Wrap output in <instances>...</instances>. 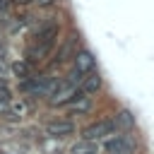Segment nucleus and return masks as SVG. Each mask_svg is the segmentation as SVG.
I'll return each instance as SVG.
<instances>
[{"mask_svg": "<svg viewBox=\"0 0 154 154\" xmlns=\"http://www.w3.org/2000/svg\"><path fill=\"white\" fill-rule=\"evenodd\" d=\"M113 132H116V125H113V120H99V123H94V125L84 128V132H82V140L99 142V140H103V137H108V135H113Z\"/></svg>", "mask_w": 154, "mask_h": 154, "instance_id": "obj_1", "label": "nucleus"}, {"mask_svg": "<svg viewBox=\"0 0 154 154\" xmlns=\"http://www.w3.org/2000/svg\"><path fill=\"white\" fill-rule=\"evenodd\" d=\"M48 87H51V77H46V75H41V77H26V79H22V84H19V89L22 91H26V94H41V96H46L48 94Z\"/></svg>", "mask_w": 154, "mask_h": 154, "instance_id": "obj_2", "label": "nucleus"}, {"mask_svg": "<svg viewBox=\"0 0 154 154\" xmlns=\"http://www.w3.org/2000/svg\"><path fill=\"white\" fill-rule=\"evenodd\" d=\"M132 149H135V144H132V140L130 137H125V135H108V140H106V152L108 154H132Z\"/></svg>", "mask_w": 154, "mask_h": 154, "instance_id": "obj_3", "label": "nucleus"}, {"mask_svg": "<svg viewBox=\"0 0 154 154\" xmlns=\"http://www.w3.org/2000/svg\"><path fill=\"white\" fill-rule=\"evenodd\" d=\"M53 51V41H38L34 38V43L26 46V60L34 65V63H41L43 58H48V53Z\"/></svg>", "mask_w": 154, "mask_h": 154, "instance_id": "obj_4", "label": "nucleus"}, {"mask_svg": "<svg viewBox=\"0 0 154 154\" xmlns=\"http://www.w3.org/2000/svg\"><path fill=\"white\" fill-rule=\"evenodd\" d=\"M94 65H96V60H94V55L89 53V51H77L75 53V70L77 72H82V75H87V72H91L94 70Z\"/></svg>", "mask_w": 154, "mask_h": 154, "instance_id": "obj_5", "label": "nucleus"}, {"mask_svg": "<svg viewBox=\"0 0 154 154\" xmlns=\"http://www.w3.org/2000/svg\"><path fill=\"white\" fill-rule=\"evenodd\" d=\"M46 132L51 137H67V135L75 132V123H70V120H53V123L46 125Z\"/></svg>", "mask_w": 154, "mask_h": 154, "instance_id": "obj_6", "label": "nucleus"}, {"mask_svg": "<svg viewBox=\"0 0 154 154\" xmlns=\"http://www.w3.org/2000/svg\"><path fill=\"white\" fill-rule=\"evenodd\" d=\"M79 89L89 96V94H94V91H99L101 89V75L96 72V70H91V72H87L84 77H82V82H79Z\"/></svg>", "mask_w": 154, "mask_h": 154, "instance_id": "obj_7", "label": "nucleus"}, {"mask_svg": "<svg viewBox=\"0 0 154 154\" xmlns=\"http://www.w3.org/2000/svg\"><path fill=\"white\" fill-rule=\"evenodd\" d=\"M75 43H77V36H75V34H72L70 38H65V43L60 46V51H58V55H55V60H53V67H55V65H63V63L75 53Z\"/></svg>", "mask_w": 154, "mask_h": 154, "instance_id": "obj_8", "label": "nucleus"}, {"mask_svg": "<svg viewBox=\"0 0 154 154\" xmlns=\"http://www.w3.org/2000/svg\"><path fill=\"white\" fill-rule=\"evenodd\" d=\"M70 108H72V113H89L91 111V99L87 94H82V96L70 101Z\"/></svg>", "mask_w": 154, "mask_h": 154, "instance_id": "obj_9", "label": "nucleus"}, {"mask_svg": "<svg viewBox=\"0 0 154 154\" xmlns=\"http://www.w3.org/2000/svg\"><path fill=\"white\" fill-rule=\"evenodd\" d=\"M113 125H116V130H128V128L135 125V116H132L130 111H120V113L113 118Z\"/></svg>", "mask_w": 154, "mask_h": 154, "instance_id": "obj_10", "label": "nucleus"}, {"mask_svg": "<svg viewBox=\"0 0 154 154\" xmlns=\"http://www.w3.org/2000/svg\"><path fill=\"white\" fill-rule=\"evenodd\" d=\"M12 72L19 79H26V77H31V63L29 60H17V63H12Z\"/></svg>", "mask_w": 154, "mask_h": 154, "instance_id": "obj_11", "label": "nucleus"}, {"mask_svg": "<svg viewBox=\"0 0 154 154\" xmlns=\"http://www.w3.org/2000/svg\"><path fill=\"white\" fill-rule=\"evenodd\" d=\"M72 154H96V142L91 140H79L72 147Z\"/></svg>", "mask_w": 154, "mask_h": 154, "instance_id": "obj_12", "label": "nucleus"}, {"mask_svg": "<svg viewBox=\"0 0 154 154\" xmlns=\"http://www.w3.org/2000/svg\"><path fill=\"white\" fill-rule=\"evenodd\" d=\"M10 99H12V96H10V89H7V84H5V87H0V101H5V103H7Z\"/></svg>", "mask_w": 154, "mask_h": 154, "instance_id": "obj_13", "label": "nucleus"}, {"mask_svg": "<svg viewBox=\"0 0 154 154\" xmlns=\"http://www.w3.org/2000/svg\"><path fill=\"white\" fill-rule=\"evenodd\" d=\"M31 2H36L38 7H53L55 5V0H31Z\"/></svg>", "mask_w": 154, "mask_h": 154, "instance_id": "obj_14", "label": "nucleus"}, {"mask_svg": "<svg viewBox=\"0 0 154 154\" xmlns=\"http://www.w3.org/2000/svg\"><path fill=\"white\" fill-rule=\"evenodd\" d=\"M10 10V0H0V14H5Z\"/></svg>", "mask_w": 154, "mask_h": 154, "instance_id": "obj_15", "label": "nucleus"}, {"mask_svg": "<svg viewBox=\"0 0 154 154\" xmlns=\"http://www.w3.org/2000/svg\"><path fill=\"white\" fill-rule=\"evenodd\" d=\"M7 67H10V65H7V63H5V58H2V51H0V72H5V70H7Z\"/></svg>", "mask_w": 154, "mask_h": 154, "instance_id": "obj_16", "label": "nucleus"}, {"mask_svg": "<svg viewBox=\"0 0 154 154\" xmlns=\"http://www.w3.org/2000/svg\"><path fill=\"white\" fill-rule=\"evenodd\" d=\"M10 2H14V5H29L31 0H10Z\"/></svg>", "mask_w": 154, "mask_h": 154, "instance_id": "obj_17", "label": "nucleus"}, {"mask_svg": "<svg viewBox=\"0 0 154 154\" xmlns=\"http://www.w3.org/2000/svg\"><path fill=\"white\" fill-rule=\"evenodd\" d=\"M5 84H7V82H5V77H0V87H5Z\"/></svg>", "mask_w": 154, "mask_h": 154, "instance_id": "obj_18", "label": "nucleus"}, {"mask_svg": "<svg viewBox=\"0 0 154 154\" xmlns=\"http://www.w3.org/2000/svg\"><path fill=\"white\" fill-rule=\"evenodd\" d=\"M0 51H2V43H0Z\"/></svg>", "mask_w": 154, "mask_h": 154, "instance_id": "obj_19", "label": "nucleus"}]
</instances>
